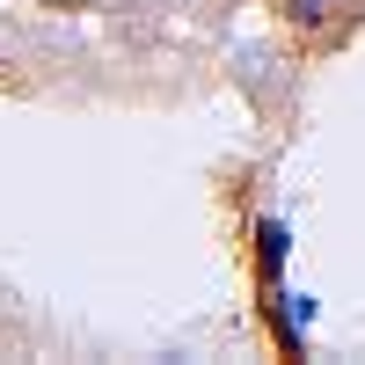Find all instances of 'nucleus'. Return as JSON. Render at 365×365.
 I'll return each mask as SVG.
<instances>
[]
</instances>
